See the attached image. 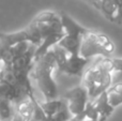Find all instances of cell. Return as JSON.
Here are the masks:
<instances>
[{
    "label": "cell",
    "mask_w": 122,
    "mask_h": 121,
    "mask_svg": "<svg viewBox=\"0 0 122 121\" xmlns=\"http://www.w3.org/2000/svg\"><path fill=\"white\" fill-rule=\"evenodd\" d=\"M64 35L60 14L53 11L39 13L24 29L12 33L0 32V45L10 48L20 43L36 46L34 60L46 54L60 42Z\"/></svg>",
    "instance_id": "cell-1"
},
{
    "label": "cell",
    "mask_w": 122,
    "mask_h": 121,
    "mask_svg": "<svg viewBox=\"0 0 122 121\" xmlns=\"http://www.w3.org/2000/svg\"><path fill=\"white\" fill-rule=\"evenodd\" d=\"M36 48V46L29 43H20L8 48L10 50L11 60L3 74V79L20 88L26 96L34 92L30 77Z\"/></svg>",
    "instance_id": "cell-2"
},
{
    "label": "cell",
    "mask_w": 122,
    "mask_h": 121,
    "mask_svg": "<svg viewBox=\"0 0 122 121\" xmlns=\"http://www.w3.org/2000/svg\"><path fill=\"white\" fill-rule=\"evenodd\" d=\"M56 70L57 60L53 48L34 60L31 77H33L39 91L43 94V98L46 101L58 98V87L54 78Z\"/></svg>",
    "instance_id": "cell-3"
},
{
    "label": "cell",
    "mask_w": 122,
    "mask_h": 121,
    "mask_svg": "<svg viewBox=\"0 0 122 121\" xmlns=\"http://www.w3.org/2000/svg\"><path fill=\"white\" fill-rule=\"evenodd\" d=\"M81 85L86 88L90 101L106 92L112 85V71L108 58H101L82 74Z\"/></svg>",
    "instance_id": "cell-4"
},
{
    "label": "cell",
    "mask_w": 122,
    "mask_h": 121,
    "mask_svg": "<svg viewBox=\"0 0 122 121\" xmlns=\"http://www.w3.org/2000/svg\"><path fill=\"white\" fill-rule=\"evenodd\" d=\"M115 45L107 35L92 30H87L80 45L79 55L90 60L93 57L110 58Z\"/></svg>",
    "instance_id": "cell-5"
},
{
    "label": "cell",
    "mask_w": 122,
    "mask_h": 121,
    "mask_svg": "<svg viewBox=\"0 0 122 121\" xmlns=\"http://www.w3.org/2000/svg\"><path fill=\"white\" fill-rule=\"evenodd\" d=\"M60 17L64 29V35L57 45L70 55H79L82 38L88 29L80 26L66 13H60Z\"/></svg>",
    "instance_id": "cell-6"
},
{
    "label": "cell",
    "mask_w": 122,
    "mask_h": 121,
    "mask_svg": "<svg viewBox=\"0 0 122 121\" xmlns=\"http://www.w3.org/2000/svg\"><path fill=\"white\" fill-rule=\"evenodd\" d=\"M57 60V70L71 76H82L85 68L90 60L81 57L80 55H70L58 45L53 47Z\"/></svg>",
    "instance_id": "cell-7"
},
{
    "label": "cell",
    "mask_w": 122,
    "mask_h": 121,
    "mask_svg": "<svg viewBox=\"0 0 122 121\" xmlns=\"http://www.w3.org/2000/svg\"><path fill=\"white\" fill-rule=\"evenodd\" d=\"M63 100L66 103L67 108L72 116L75 117V116L80 115L85 111L90 99H89L86 88L80 85L65 91V93L63 94Z\"/></svg>",
    "instance_id": "cell-8"
},
{
    "label": "cell",
    "mask_w": 122,
    "mask_h": 121,
    "mask_svg": "<svg viewBox=\"0 0 122 121\" xmlns=\"http://www.w3.org/2000/svg\"><path fill=\"white\" fill-rule=\"evenodd\" d=\"M36 98L34 92L24 96L18 102L14 104L15 114L23 121H31L34 115V106H36Z\"/></svg>",
    "instance_id": "cell-9"
},
{
    "label": "cell",
    "mask_w": 122,
    "mask_h": 121,
    "mask_svg": "<svg viewBox=\"0 0 122 121\" xmlns=\"http://www.w3.org/2000/svg\"><path fill=\"white\" fill-rule=\"evenodd\" d=\"M24 96H26L24 91L17 86H15L14 84L10 83L5 79H3L0 83V100L9 101V102L15 104Z\"/></svg>",
    "instance_id": "cell-10"
},
{
    "label": "cell",
    "mask_w": 122,
    "mask_h": 121,
    "mask_svg": "<svg viewBox=\"0 0 122 121\" xmlns=\"http://www.w3.org/2000/svg\"><path fill=\"white\" fill-rule=\"evenodd\" d=\"M91 102H92L93 106H94L95 111H97L100 117L108 118L112 114V111H115V108L109 104V102H108L107 92H104L99 98H97L95 100L91 101Z\"/></svg>",
    "instance_id": "cell-11"
},
{
    "label": "cell",
    "mask_w": 122,
    "mask_h": 121,
    "mask_svg": "<svg viewBox=\"0 0 122 121\" xmlns=\"http://www.w3.org/2000/svg\"><path fill=\"white\" fill-rule=\"evenodd\" d=\"M39 104H40L42 111H44V114L47 116V118H51L53 116H55L58 111H60L63 107L65 106V101L64 100H60V99H55V100H44L39 101Z\"/></svg>",
    "instance_id": "cell-12"
},
{
    "label": "cell",
    "mask_w": 122,
    "mask_h": 121,
    "mask_svg": "<svg viewBox=\"0 0 122 121\" xmlns=\"http://www.w3.org/2000/svg\"><path fill=\"white\" fill-rule=\"evenodd\" d=\"M106 92L108 102L114 108H117L122 104V83L112 84Z\"/></svg>",
    "instance_id": "cell-13"
},
{
    "label": "cell",
    "mask_w": 122,
    "mask_h": 121,
    "mask_svg": "<svg viewBox=\"0 0 122 121\" xmlns=\"http://www.w3.org/2000/svg\"><path fill=\"white\" fill-rule=\"evenodd\" d=\"M15 116V106L9 101L0 100V121H12Z\"/></svg>",
    "instance_id": "cell-14"
},
{
    "label": "cell",
    "mask_w": 122,
    "mask_h": 121,
    "mask_svg": "<svg viewBox=\"0 0 122 121\" xmlns=\"http://www.w3.org/2000/svg\"><path fill=\"white\" fill-rule=\"evenodd\" d=\"M112 73L122 72V58H108Z\"/></svg>",
    "instance_id": "cell-15"
},
{
    "label": "cell",
    "mask_w": 122,
    "mask_h": 121,
    "mask_svg": "<svg viewBox=\"0 0 122 121\" xmlns=\"http://www.w3.org/2000/svg\"><path fill=\"white\" fill-rule=\"evenodd\" d=\"M6 68H8V64L4 59V47L0 45V74L3 75L6 71Z\"/></svg>",
    "instance_id": "cell-16"
},
{
    "label": "cell",
    "mask_w": 122,
    "mask_h": 121,
    "mask_svg": "<svg viewBox=\"0 0 122 121\" xmlns=\"http://www.w3.org/2000/svg\"><path fill=\"white\" fill-rule=\"evenodd\" d=\"M115 3L117 5V18H116V24H121L122 23V0H114Z\"/></svg>",
    "instance_id": "cell-17"
},
{
    "label": "cell",
    "mask_w": 122,
    "mask_h": 121,
    "mask_svg": "<svg viewBox=\"0 0 122 121\" xmlns=\"http://www.w3.org/2000/svg\"><path fill=\"white\" fill-rule=\"evenodd\" d=\"M87 1H89L91 4H93L94 6H97V2H99V0H87Z\"/></svg>",
    "instance_id": "cell-18"
},
{
    "label": "cell",
    "mask_w": 122,
    "mask_h": 121,
    "mask_svg": "<svg viewBox=\"0 0 122 121\" xmlns=\"http://www.w3.org/2000/svg\"><path fill=\"white\" fill-rule=\"evenodd\" d=\"M12 121H23V120H21V119H20V118H19V117H18V116H17V115H16V114H15V116H14V117H13V119H12Z\"/></svg>",
    "instance_id": "cell-19"
},
{
    "label": "cell",
    "mask_w": 122,
    "mask_h": 121,
    "mask_svg": "<svg viewBox=\"0 0 122 121\" xmlns=\"http://www.w3.org/2000/svg\"><path fill=\"white\" fill-rule=\"evenodd\" d=\"M2 81H3V75H2V74H0V83H1Z\"/></svg>",
    "instance_id": "cell-20"
}]
</instances>
